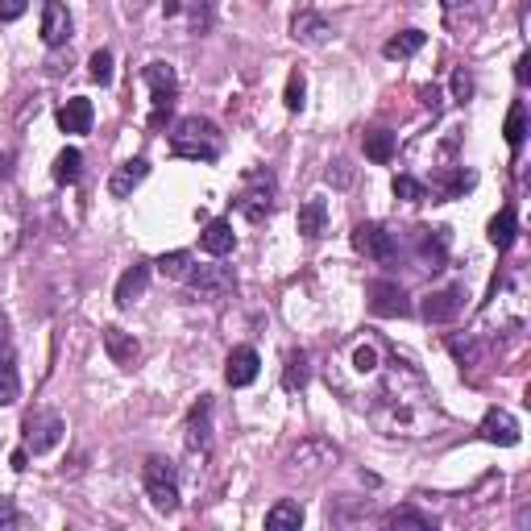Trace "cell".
Listing matches in <instances>:
<instances>
[{"instance_id":"cell-23","label":"cell","mask_w":531,"mask_h":531,"mask_svg":"<svg viewBox=\"0 0 531 531\" xmlns=\"http://www.w3.org/2000/svg\"><path fill=\"white\" fill-rule=\"evenodd\" d=\"M92 100L88 96H71L63 108H59V129L63 133H92Z\"/></svg>"},{"instance_id":"cell-40","label":"cell","mask_w":531,"mask_h":531,"mask_svg":"<svg viewBox=\"0 0 531 531\" xmlns=\"http://www.w3.org/2000/svg\"><path fill=\"white\" fill-rule=\"evenodd\" d=\"M469 96H473V79H469V71H465V67H457V71H453V100H457V104H465Z\"/></svg>"},{"instance_id":"cell-48","label":"cell","mask_w":531,"mask_h":531,"mask_svg":"<svg viewBox=\"0 0 531 531\" xmlns=\"http://www.w3.org/2000/svg\"><path fill=\"white\" fill-rule=\"evenodd\" d=\"M25 461H30V449H17L13 453V469H25Z\"/></svg>"},{"instance_id":"cell-33","label":"cell","mask_w":531,"mask_h":531,"mask_svg":"<svg viewBox=\"0 0 531 531\" xmlns=\"http://www.w3.org/2000/svg\"><path fill=\"white\" fill-rule=\"evenodd\" d=\"M502 133H507V146L519 150L523 146V137H527V108L515 100L511 104V113H507V125H502Z\"/></svg>"},{"instance_id":"cell-28","label":"cell","mask_w":531,"mask_h":531,"mask_svg":"<svg viewBox=\"0 0 531 531\" xmlns=\"http://www.w3.org/2000/svg\"><path fill=\"white\" fill-rule=\"evenodd\" d=\"M515 237H519V216H515V208H502V212L490 220V245L511 249Z\"/></svg>"},{"instance_id":"cell-26","label":"cell","mask_w":531,"mask_h":531,"mask_svg":"<svg viewBox=\"0 0 531 531\" xmlns=\"http://www.w3.org/2000/svg\"><path fill=\"white\" fill-rule=\"evenodd\" d=\"M299 523H303V507H299V502H291V498L274 502V507L266 511V527L270 531H299Z\"/></svg>"},{"instance_id":"cell-36","label":"cell","mask_w":531,"mask_h":531,"mask_svg":"<svg viewBox=\"0 0 531 531\" xmlns=\"http://www.w3.org/2000/svg\"><path fill=\"white\" fill-rule=\"evenodd\" d=\"M390 187H395V195H399V200H407V204H424L428 200V183H419L415 175H395V183H390Z\"/></svg>"},{"instance_id":"cell-42","label":"cell","mask_w":531,"mask_h":531,"mask_svg":"<svg viewBox=\"0 0 531 531\" xmlns=\"http://www.w3.org/2000/svg\"><path fill=\"white\" fill-rule=\"evenodd\" d=\"M25 519H21V511L13 507L9 498H0V531H9V527H21Z\"/></svg>"},{"instance_id":"cell-44","label":"cell","mask_w":531,"mask_h":531,"mask_svg":"<svg viewBox=\"0 0 531 531\" xmlns=\"http://www.w3.org/2000/svg\"><path fill=\"white\" fill-rule=\"evenodd\" d=\"M482 9V0H444V13L457 17V13H478Z\"/></svg>"},{"instance_id":"cell-12","label":"cell","mask_w":531,"mask_h":531,"mask_svg":"<svg viewBox=\"0 0 531 531\" xmlns=\"http://www.w3.org/2000/svg\"><path fill=\"white\" fill-rule=\"evenodd\" d=\"M370 312L374 316H386V320H395V316H407L411 312V299L399 283H390V278H378V283H370Z\"/></svg>"},{"instance_id":"cell-43","label":"cell","mask_w":531,"mask_h":531,"mask_svg":"<svg viewBox=\"0 0 531 531\" xmlns=\"http://www.w3.org/2000/svg\"><path fill=\"white\" fill-rule=\"evenodd\" d=\"M25 9H30V0H0V21H17Z\"/></svg>"},{"instance_id":"cell-17","label":"cell","mask_w":531,"mask_h":531,"mask_svg":"<svg viewBox=\"0 0 531 531\" xmlns=\"http://www.w3.org/2000/svg\"><path fill=\"white\" fill-rule=\"evenodd\" d=\"M291 38L303 42V46H324L332 38V25L324 13H312V9H303L291 17Z\"/></svg>"},{"instance_id":"cell-15","label":"cell","mask_w":531,"mask_h":531,"mask_svg":"<svg viewBox=\"0 0 531 531\" xmlns=\"http://www.w3.org/2000/svg\"><path fill=\"white\" fill-rule=\"evenodd\" d=\"M461 307H465V291L461 287H444V291H432L419 312H424L428 324H453L461 316Z\"/></svg>"},{"instance_id":"cell-27","label":"cell","mask_w":531,"mask_h":531,"mask_svg":"<svg viewBox=\"0 0 531 531\" xmlns=\"http://www.w3.org/2000/svg\"><path fill=\"white\" fill-rule=\"evenodd\" d=\"M361 150H366L370 162H390V158H395V133H390V129H366Z\"/></svg>"},{"instance_id":"cell-38","label":"cell","mask_w":531,"mask_h":531,"mask_svg":"<svg viewBox=\"0 0 531 531\" xmlns=\"http://www.w3.org/2000/svg\"><path fill=\"white\" fill-rule=\"evenodd\" d=\"M88 75L100 83V88H104V83H113V54H108V50H96L92 63H88Z\"/></svg>"},{"instance_id":"cell-2","label":"cell","mask_w":531,"mask_h":531,"mask_svg":"<svg viewBox=\"0 0 531 531\" xmlns=\"http://www.w3.org/2000/svg\"><path fill=\"white\" fill-rule=\"evenodd\" d=\"M382 366H386L382 341H374V337H353L337 357L328 361V382H337L341 390H353V382L378 378Z\"/></svg>"},{"instance_id":"cell-37","label":"cell","mask_w":531,"mask_h":531,"mask_svg":"<svg viewBox=\"0 0 531 531\" xmlns=\"http://www.w3.org/2000/svg\"><path fill=\"white\" fill-rule=\"evenodd\" d=\"M386 527H419V531H432V519L419 515V511H411V507H399V511L386 515Z\"/></svg>"},{"instance_id":"cell-10","label":"cell","mask_w":531,"mask_h":531,"mask_svg":"<svg viewBox=\"0 0 531 531\" xmlns=\"http://www.w3.org/2000/svg\"><path fill=\"white\" fill-rule=\"evenodd\" d=\"M353 249L370 262H395L399 258V237L382 225H357L353 229Z\"/></svg>"},{"instance_id":"cell-9","label":"cell","mask_w":531,"mask_h":531,"mask_svg":"<svg viewBox=\"0 0 531 531\" xmlns=\"http://www.w3.org/2000/svg\"><path fill=\"white\" fill-rule=\"evenodd\" d=\"M187 283L204 303H220V299H229L237 291V274L229 266H191Z\"/></svg>"},{"instance_id":"cell-19","label":"cell","mask_w":531,"mask_h":531,"mask_svg":"<svg viewBox=\"0 0 531 531\" xmlns=\"http://www.w3.org/2000/svg\"><path fill=\"white\" fill-rule=\"evenodd\" d=\"M42 42L50 50L71 42V13L59 5V0H46V5H42Z\"/></svg>"},{"instance_id":"cell-46","label":"cell","mask_w":531,"mask_h":531,"mask_svg":"<svg viewBox=\"0 0 531 531\" xmlns=\"http://www.w3.org/2000/svg\"><path fill=\"white\" fill-rule=\"evenodd\" d=\"M9 345H13V324L5 312H0V353H9Z\"/></svg>"},{"instance_id":"cell-6","label":"cell","mask_w":531,"mask_h":531,"mask_svg":"<svg viewBox=\"0 0 531 531\" xmlns=\"http://www.w3.org/2000/svg\"><path fill=\"white\" fill-rule=\"evenodd\" d=\"M237 212L249 220V225H262V220L274 212V175L266 171V166L245 175V187L237 195Z\"/></svg>"},{"instance_id":"cell-24","label":"cell","mask_w":531,"mask_h":531,"mask_svg":"<svg viewBox=\"0 0 531 531\" xmlns=\"http://www.w3.org/2000/svg\"><path fill=\"white\" fill-rule=\"evenodd\" d=\"M146 287H150V266H146V262L129 266V270L117 278V307H133L137 299L146 295Z\"/></svg>"},{"instance_id":"cell-20","label":"cell","mask_w":531,"mask_h":531,"mask_svg":"<svg viewBox=\"0 0 531 531\" xmlns=\"http://www.w3.org/2000/svg\"><path fill=\"white\" fill-rule=\"evenodd\" d=\"M104 349H108V357L117 361V366H125V370H133L137 366V357H142V345H137V337L133 332H125V328H104Z\"/></svg>"},{"instance_id":"cell-5","label":"cell","mask_w":531,"mask_h":531,"mask_svg":"<svg viewBox=\"0 0 531 531\" xmlns=\"http://www.w3.org/2000/svg\"><path fill=\"white\" fill-rule=\"evenodd\" d=\"M142 83L150 88V100H154V113H150V125L162 129L166 117L175 113V100H179V75L171 63H146L142 71Z\"/></svg>"},{"instance_id":"cell-47","label":"cell","mask_w":531,"mask_h":531,"mask_svg":"<svg viewBox=\"0 0 531 531\" xmlns=\"http://www.w3.org/2000/svg\"><path fill=\"white\" fill-rule=\"evenodd\" d=\"M515 79H519V83H527V79H531V54H523V59H519V67H515Z\"/></svg>"},{"instance_id":"cell-3","label":"cell","mask_w":531,"mask_h":531,"mask_svg":"<svg viewBox=\"0 0 531 531\" xmlns=\"http://www.w3.org/2000/svg\"><path fill=\"white\" fill-rule=\"evenodd\" d=\"M225 150V133H220L208 117H183L171 129V154L187 162H216Z\"/></svg>"},{"instance_id":"cell-29","label":"cell","mask_w":531,"mask_h":531,"mask_svg":"<svg viewBox=\"0 0 531 531\" xmlns=\"http://www.w3.org/2000/svg\"><path fill=\"white\" fill-rule=\"evenodd\" d=\"M307 378H312V357H307L303 349H291L287 353V366H283V386L287 390H303Z\"/></svg>"},{"instance_id":"cell-8","label":"cell","mask_w":531,"mask_h":531,"mask_svg":"<svg viewBox=\"0 0 531 531\" xmlns=\"http://www.w3.org/2000/svg\"><path fill=\"white\" fill-rule=\"evenodd\" d=\"M341 453H337V444H328V440H303L299 449L287 457V473H299V478H316V473H324L328 465H337Z\"/></svg>"},{"instance_id":"cell-45","label":"cell","mask_w":531,"mask_h":531,"mask_svg":"<svg viewBox=\"0 0 531 531\" xmlns=\"http://www.w3.org/2000/svg\"><path fill=\"white\" fill-rule=\"evenodd\" d=\"M419 100H424V108H432V113L444 108V92L440 88H419Z\"/></svg>"},{"instance_id":"cell-14","label":"cell","mask_w":531,"mask_h":531,"mask_svg":"<svg viewBox=\"0 0 531 531\" xmlns=\"http://www.w3.org/2000/svg\"><path fill=\"white\" fill-rule=\"evenodd\" d=\"M415 258L424 270H444V262H449V233L444 229H415Z\"/></svg>"},{"instance_id":"cell-13","label":"cell","mask_w":531,"mask_h":531,"mask_svg":"<svg viewBox=\"0 0 531 531\" xmlns=\"http://www.w3.org/2000/svg\"><path fill=\"white\" fill-rule=\"evenodd\" d=\"M21 233H25L21 204L13 200V195H0V262L17 254V245H21Z\"/></svg>"},{"instance_id":"cell-39","label":"cell","mask_w":531,"mask_h":531,"mask_svg":"<svg viewBox=\"0 0 531 531\" xmlns=\"http://www.w3.org/2000/svg\"><path fill=\"white\" fill-rule=\"evenodd\" d=\"M303 96H307V79L299 71H291V79H287V108H291V113L303 108Z\"/></svg>"},{"instance_id":"cell-11","label":"cell","mask_w":531,"mask_h":531,"mask_svg":"<svg viewBox=\"0 0 531 531\" xmlns=\"http://www.w3.org/2000/svg\"><path fill=\"white\" fill-rule=\"evenodd\" d=\"M187 457H200V461H208V453H212V403L208 399H200L191 407V415H187Z\"/></svg>"},{"instance_id":"cell-16","label":"cell","mask_w":531,"mask_h":531,"mask_svg":"<svg viewBox=\"0 0 531 531\" xmlns=\"http://www.w3.org/2000/svg\"><path fill=\"white\" fill-rule=\"evenodd\" d=\"M478 436H482L486 444H502V449H511V444H519V424H515L511 411L490 407L486 419H482V428H478Z\"/></svg>"},{"instance_id":"cell-25","label":"cell","mask_w":531,"mask_h":531,"mask_svg":"<svg viewBox=\"0 0 531 531\" xmlns=\"http://www.w3.org/2000/svg\"><path fill=\"white\" fill-rule=\"evenodd\" d=\"M295 229H299V237H307V241L324 237V229H328V204H324V200H307V204H299Z\"/></svg>"},{"instance_id":"cell-7","label":"cell","mask_w":531,"mask_h":531,"mask_svg":"<svg viewBox=\"0 0 531 531\" xmlns=\"http://www.w3.org/2000/svg\"><path fill=\"white\" fill-rule=\"evenodd\" d=\"M63 432H67L63 415H54V411H30V415H25V449H30L34 457L59 449Z\"/></svg>"},{"instance_id":"cell-32","label":"cell","mask_w":531,"mask_h":531,"mask_svg":"<svg viewBox=\"0 0 531 531\" xmlns=\"http://www.w3.org/2000/svg\"><path fill=\"white\" fill-rule=\"evenodd\" d=\"M21 399V374L9 357H0V407H13Z\"/></svg>"},{"instance_id":"cell-21","label":"cell","mask_w":531,"mask_h":531,"mask_svg":"<svg viewBox=\"0 0 531 531\" xmlns=\"http://www.w3.org/2000/svg\"><path fill=\"white\" fill-rule=\"evenodd\" d=\"M200 249H204L208 258H225V254H233V249H237V233H233L229 220H208L204 233H200Z\"/></svg>"},{"instance_id":"cell-1","label":"cell","mask_w":531,"mask_h":531,"mask_svg":"<svg viewBox=\"0 0 531 531\" xmlns=\"http://www.w3.org/2000/svg\"><path fill=\"white\" fill-rule=\"evenodd\" d=\"M370 424L382 436H395V440L432 436L436 411L428 403V386L419 378V370H411L407 361H386L382 366V382L370 399Z\"/></svg>"},{"instance_id":"cell-30","label":"cell","mask_w":531,"mask_h":531,"mask_svg":"<svg viewBox=\"0 0 531 531\" xmlns=\"http://www.w3.org/2000/svg\"><path fill=\"white\" fill-rule=\"evenodd\" d=\"M424 42H428V34L403 30V34H395V38H390V42L382 46V54H386V59H411V54L424 50Z\"/></svg>"},{"instance_id":"cell-22","label":"cell","mask_w":531,"mask_h":531,"mask_svg":"<svg viewBox=\"0 0 531 531\" xmlns=\"http://www.w3.org/2000/svg\"><path fill=\"white\" fill-rule=\"evenodd\" d=\"M258 370H262V361H258V353L249 349V345H237V349L229 353V361H225L229 386H249V382L258 378Z\"/></svg>"},{"instance_id":"cell-34","label":"cell","mask_w":531,"mask_h":531,"mask_svg":"<svg viewBox=\"0 0 531 531\" xmlns=\"http://www.w3.org/2000/svg\"><path fill=\"white\" fill-rule=\"evenodd\" d=\"M473 187V171H449L444 179H436V195L440 200H457L461 191H469Z\"/></svg>"},{"instance_id":"cell-4","label":"cell","mask_w":531,"mask_h":531,"mask_svg":"<svg viewBox=\"0 0 531 531\" xmlns=\"http://www.w3.org/2000/svg\"><path fill=\"white\" fill-rule=\"evenodd\" d=\"M142 482H146L150 502H154L162 515H175V511H179V465H175V461H166V457H146Z\"/></svg>"},{"instance_id":"cell-18","label":"cell","mask_w":531,"mask_h":531,"mask_svg":"<svg viewBox=\"0 0 531 531\" xmlns=\"http://www.w3.org/2000/svg\"><path fill=\"white\" fill-rule=\"evenodd\" d=\"M146 175H150V162L146 158H129V162H121L113 175H108V191L117 195V200H129V195L146 183Z\"/></svg>"},{"instance_id":"cell-31","label":"cell","mask_w":531,"mask_h":531,"mask_svg":"<svg viewBox=\"0 0 531 531\" xmlns=\"http://www.w3.org/2000/svg\"><path fill=\"white\" fill-rule=\"evenodd\" d=\"M154 270H158L162 278H171V283H187V274H191V254H187V249L162 254V258L154 262Z\"/></svg>"},{"instance_id":"cell-35","label":"cell","mask_w":531,"mask_h":531,"mask_svg":"<svg viewBox=\"0 0 531 531\" xmlns=\"http://www.w3.org/2000/svg\"><path fill=\"white\" fill-rule=\"evenodd\" d=\"M83 171V154L79 150H63L59 158H54V183H75Z\"/></svg>"},{"instance_id":"cell-41","label":"cell","mask_w":531,"mask_h":531,"mask_svg":"<svg viewBox=\"0 0 531 531\" xmlns=\"http://www.w3.org/2000/svg\"><path fill=\"white\" fill-rule=\"evenodd\" d=\"M324 179H328V183H337V187H349V183H353V171H349V162H345V158H337V162H332L328 171H324Z\"/></svg>"}]
</instances>
